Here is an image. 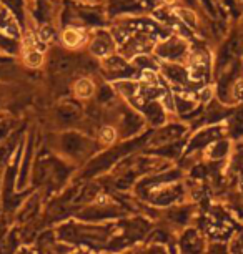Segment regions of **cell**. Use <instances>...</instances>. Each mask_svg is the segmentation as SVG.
<instances>
[{"instance_id":"5","label":"cell","mask_w":243,"mask_h":254,"mask_svg":"<svg viewBox=\"0 0 243 254\" xmlns=\"http://www.w3.org/2000/svg\"><path fill=\"white\" fill-rule=\"evenodd\" d=\"M64 145H65L67 153H72V155H75V153H79L83 148V140L80 136H67Z\"/></svg>"},{"instance_id":"3","label":"cell","mask_w":243,"mask_h":254,"mask_svg":"<svg viewBox=\"0 0 243 254\" xmlns=\"http://www.w3.org/2000/svg\"><path fill=\"white\" fill-rule=\"evenodd\" d=\"M182 246H183L185 254H202V249H203L202 239L197 236V233L195 231H188L187 234H185Z\"/></svg>"},{"instance_id":"7","label":"cell","mask_w":243,"mask_h":254,"mask_svg":"<svg viewBox=\"0 0 243 254\" xmlns=\"http://www.w3.org/2000/svg\"><path fill=\"white\" fill-rule=\"evenodd\" d=\"M90 93H92V83H90L88 80L79 81V85H77V95H80V97H88Z\"/></svg>"},{"instance_id":"8","label":"cell","mask_w":243,"mask_h":254,"mask_svg":"<svg viewBox=\"0 0 243 254\" xmlns=\"http://www.w3.org/2000/svg\"><path fill=\"white\" fill-rule=\"evenodd\" d=\"M65 42H67V44H69V45H75V44H79V33L77 32H75V30H69V32H65Z\"/></svg>"},{"instance_id":"2","label":"cell","mask_w":243,"mask_h":254,"mask_svg":"<svg viewBox=\"0 0 243 254\" xmlns=\"http://www.w3.org/2000/svg\"><path fill=\"white\" fill-rule=\"evenodd\" d=\"M220 133H222V128H218V127L207 128V130L200 131L192 140V143H190V150H197V148H203V146L210 145V143H213L220 136Z\"/></svg>"},{"instance_id":"9","label":"cell","mask_w":243,"mask_h":254,"mask_svg":"<svg viewBox=\"0 0 243 254\" xmlns=\"http://www.w3.org/2000/svg\"><path fill=\"white\" fill-rule=\"evenodd\" d=\"M113 138H115V133H113V130H110V128H107V130L103 131V141L110 143Z\"/></svg>"},{"instance_id":"11","label":"cell","mask_w":243,"mask_h":254,"mask_svg":"<svg viewBox=\"0 0 243 254\" xmlns=\"http://www.w3.org/2000/svg\"><path fill=\"white\" fill-rule=\"evenodd\" d=\"M145 254H165V251L162 248H152L150 251H147Z\"/></svg>"},{"instance_id":"10","label":"cell","mask_w":243,"mask_h":254,"mask_svg":"<svg viewBox=\"0 0 243 254\" xmlns=\"http://www.w3.org/2000/svg\"><path fill=\"white\" fill-rule=\"evenodd\" d=\"M212 254H225V248H223V246H213L212 248Z\"/></svg>"},{"instance_id":"1","label":"cell","mask_w":243,"mask_h":254,"mask_svg":"<svg viewBox=\"0 0 243 254\" xmlns=\"http://www.w3.org/2000/svg\"><path fill=\"white\" fill-rule=\"evenodd\" d=\"M160 55L171 60L183 59L187 55V44L183 40H180V38H170L168 42H165L160 47Z\"/></svg>"},{"instance_id":"4","label":"cell","mask_w":243,"mask_h":254,"mask_svg":"<svg viewBox=\"0 0 243 254\" xmlns=\"http://www.w3.org/2000/svg\"><path fill=\"white\" fill-rule=\"evenodd\" d=\"M230 131L233 136H242L243 135V108H238L233 112L230 117Z\"/></svg>"},{"instance_id":"6","label":"cell","mask_w":243,"mask_h":254,"mask_svg":"<svg viewBox=\"0 0 243 254\" xmlns=\"http://www.w3.org/2000/svg\"><path fill=\"white\" fill-rule=\"evenodd\" d=\"M228 153V141H215L210 150V156L213 160H220V158L227 156Z\"/></svg>"}]
</instances>
